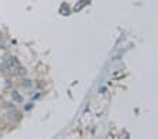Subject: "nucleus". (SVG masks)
Listing matches in <instances>:
<instances>
[{
  "instance_id": "nucleus-1",
  "label": "nucleus",
  "mask_w": 158,
  "mask_h": 139,
  "mask_svg": "<svg viewBox=\"0 0 158 139\" xmlns=\"http://www.w3.org/2000/svg\"><path fill=\"white\" fill-rule=\"evenodd\" d=\"M4 66L7 67L9 70H17L18 69V66H20V62L17 61V58H14V56H10V58H7L6 59V63H4Z\"/></svg>"
},
{
  "instance_id": "nucleus-2",
  "label": "nucleus",
  "mask_w": 158,
  "mask_h": 139,
  "mask_svg": "<svg viewBox=\"0 0 158 139\" xmlns=\"http://www.w3.org/2000/svg\"><path fill=\"white\" fill-rule=\"evenodd\" d=\"M11 97H13V100H14L15 103H21V101H23V97L18 94V91H13V93H11Z\"/></svg>"
}]
</instances>
